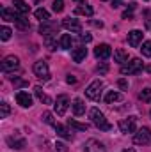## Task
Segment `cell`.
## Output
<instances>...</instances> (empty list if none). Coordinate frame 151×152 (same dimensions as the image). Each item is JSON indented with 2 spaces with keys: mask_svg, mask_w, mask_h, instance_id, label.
I'll use <instances>...</instances> for the list:
<instances>
[{
  "mask_svg": "<svg viewBox=\"0 0 151 152\" xmlns=\"http://www.w3.org/2000/svg\"><path fill=\"white\" fill-rule=\"evenodd\" d=\"M89 115H91V120H93V124H94L98 129H101V131H110V129H112V126L107 122L105 115L101 113L98 108H93V110L89 112Z\"/></svg>",
  "mask_w": 151,
  "mask_h": 152,
  "instance_id": "cell-1",
  "label": "cell"
},
{
  "mask_svg": "<svg viewBox=\"0 0 151 152\" xmlns=\"http://www.w3.org/2000/svg\"><path fill=\"white\" fill-rule=\"evenodd\" d=\"M101 88H103V81L94 80V81L85 88V96H87L89 99H93V101H98L100 96H101Z\"/></svg>",
  "mask_w": 151,
  "mask_h": 152,
  "instance_id": "cell-2",
  "label": "cell"
},
{
  "mask_svg": "<svg viewBox=\"0 0 151 152\" xmlns=\"http://www.w3.org/2000/svg\"><path fill=\"white\" fill-rule=\"evenodd\" d=\"M142 67H144V64L141 58H132V62H128L126 66L121 67V75H135V73L142 71Z\"/></svg>",
  "mask_w": 151,
  "mask_h": 152,
  "instance_id": "cell-3",
  "label": "cell"
},
{
  "mask_svg": "<svg viewBox=\"0 0 151 152\" xmlns=\"http://www.w3.org/2000/svg\"><path fill=\"white\" fill-rule=\"evenodd\" d=\"M133 142H135L137 145H150L151 143V129L150 127L139 129V131L135 133V136H133Z\"/></svg>",
  "mask_w": 151,
  "mask_h": 152,
  "instance_id": "cell-4",
  "label": "cell"
},
{
  "mask_svg": "<svg viewBox=\"0 0 151 152\" xmlns=\"http://www.w3.org/2000/svg\"><path fill=\"white\" fill-rule=\"evenodd\" d=\"M34 73H36V76L38 78H41V80H44V81H48L50 80V69H48V64L46 62H43V60H38L36 64H34Z\"/></svg>",
  "mask_w": 151,
  "mask_h": 152,
  "instance_id": "cell-5",
  "label": "cell"
},
{
  "mask_svg": "<svg viewBox=\"0 0 151 152\" xmlns=\"http://www.w3.org/2000/svg\"><path fill=\"white\" fill-rule=\"evenodd\" d=\"M59 30V23L57 21H52V20H46L39 25V34L43 36H53V32Z\"/></svg>",
  "mask_w": 151,
  "mask_h": 152,
  "instance_id": "cell-6",
  "label": "cell"
},
{
  "mask_svg": "<svg viewBox=\"0 0 151 152\" xmlns=\"http://www.w3.org/2000/svg\"><path fill=\"white\" fill-rule=\"evenodd\" d=\"M53 106H55V113H57V115H64V113H66V110H68V106H70V97H68V96H64V94H62V96H59Z\"/></svg>",
  "mask_w": 151,
  "mask_h": 152,
  "instance_id": "cell-7",
  "label": "cell"
},
{
  "mask_svg": "<svg viewBox=\"0 0 151 152\" xmlns=\"http://www.w3.org/2000/svg\"><path fill=\"white\" fill-rule=\"evenodd\" d=\"M62 27H64L66 30L73 32V34H82V25L78 23V20H75V18H64Z\"/></svg>",
  "mask_w": 151,
  "mask_h": 152,
  "instance_id": "cell-8",
  "label": "cell"
},
{
  "mask_svg": "<svg viewBox=\"0 0 151 152\" xmlns=\"http://www.w3.org/2000/svg\"><path fill=\"white\" fill-rule=\"evenodd\" d=\"M110 55H112V48L109 44H100V46L94 48V57L100 58V60H107Z\"/></svg>",
  "mask_w": 151,
  "mask_h": 152,
  "instance_id": "cell-9",
  "label": "cell"
},
{
  "mask_svg": "<svg viewBox=\"0 0 151 152\" xmlns=\"http://www.w3.org/2000/svg\"><path fill=\"white\" fill-rule=\"evenodd\" d=\"M135 122H137V117H128V118L121 120L119 122L121 133H135Z\"/></svg>",
  "mask_w": 151,
  "mask_h": 152,
  "instance_id": "cell-10",
  "label": "cell"
},
{
  "mask_svg": "<svg viewBox=\"0 0 151 152\" xmlns=\"http://www.w3.org/2000/svg\"><path fill=\"white\" fill-rule=\"evenodd\" d=\"M20 66V60H18V57H14V55H9V57H5L4 58V62H2V71L4 73H7V71H13V69H16Z\"/></svg>",
  "mask_w": 151,
  "mask_h": 152,
  "instance_id": "cell-11",
  "label": "cell"
},
{
  "mask_svg": "<svg viewBox=\"0 0 151 152\" xmlns=\"http://www.w3.org/2000/svg\"><path fill=\"white\" fill-rule=\"evenodd\" d=\"M16 103L23 108H29V106H32V97H30L29 92H18L16 94Z\"/></svg>",
  "mask_w": 151,
  "mask_h": 152,
  "instance_id": "cell-12",
  "label": "cell"
},
{
  "mask_svg": "<svg viewBox=\"0 0 151 152\" xmlns=\"http://www.w3.org/2000/svg\"><path fill=\"white\" fill-rule=\"evenodd\" d=\"M141 41H142V32H141V30H132V32L128 34V44H130L132 48H137V46L141 44Z\"/></svg>",
  "mask_w": 151,
  "mask_h": 152,
  "instance_id": "cell-13",
  "label": "cell"
},
{
  "mask_svg": "<svg viewBox=\"0 0 151 152\" xmlns=\"http://www.w3.org/2000/svg\"><path fill=\"white\" fill-rule=\"evenodd\" d=\"M85 152H107L103 143H100L98 140H89L85 143Z\"/></svg>",
  "mask_w": 151,
  "mask_h": 152,
  "instance_id": "cell-14",
  "label": "cell"
},
{
  "mask_svg": "<svg viewBox=\"0 0 151 152\" xmlns=\"http://www.w3.org/2000/svg\"><path fill=\"white\" fill-rule=\"evenodd\" d=\"M93 7L89 5V4H85V2H80L78 5L75 7V14H84V16H93Z\"/></svg>",
  "mask_w": 151,
  "mask_h": 152,
  "instance_id": "cell-15",
  "label": "cell"
},
{
  "mask_svg": "<svg viewBox=\"0 0 151 152\" xmlns=\"http://www.w3.org/2000/svg\"><path fill=\"white\" fill-rule=\"evenodd\" d=\"M85 57H87V48H85V46H78V48L73 50V53H71V58H73L75 62H82Z\"/></svg>",
  "mask_w": 151,
  "mask_h": 152,
  "instance_id": "cell-16",
  "label": "cell"
},
{
  "mask_svg": "<svg viewBox=\"0 0 151 152\" xmlns=\"http://www.w3.org/2000/svg\"><path fill=\"white\" fill-rule=\"evenodd\" d=\"M34 94H36V97H38L41 103H44V104H52V97H48V96L43 92L41 87H34Z\"/></svg>",
  "mask_w": 151,
  "mask_h": 152,
  "instance_id": "cell-17",
  "label": "cell"
},
{
  "mask_svg": "<svg viewBox=\"0 0 151 152\" xmlns=\"http://www.w3.org/2000/svg\"><path fill=\"white\" fill-rule=\"evenodd\" d=\"M53 127H55V131H57V134H59L61 138H64V140H73L71 133H70L66 127H62L61 124H53Z\"/></svg>",
  "mask_w": 151,
  "mask_h": 152,
  "instance_id": "cell-18",
  "label": "cell"
},
{
  "mask_svg": "<svg viewBox=\"0 0 151 152\" xmlns=\"http://www.w3.org/2000/svg\"><path fill=\"white\" fill-rule=\"evenodd\" d=\"M7 145L11 147V149H23L25 147V140H18V138H14V136H9L7 138Z\"/></svg>",
  "mask_w": 151,
  "mask_h": 152,
  "instance_id": "cell-19",
  "label": "cell"
},
{
  "mask_svg": "<svg viewBox=\"0 0 151 152\" xmlns=\"http://www.w3.org/2000/svg\"><path fill=\"white\" fill-rule=\"evenodd\" d=\"M117 101H123V94L110 90V92L105 96V103H107V104H112V103H117Z\"/></svg>",
  "mask_w": 151,
  "mask_h": 152,
  "instance_id": "cell-20",
  "label": "cell"
},
{
  "mask_svg": "<svg viewBox=\"0 0 151 152\" xmlns=\"http://www.w3.org/2000/svg\"><path fill=\"white\" fill-rule=\"evenodd\" d=\"M73 112H75L76 117H80V115L85 113V104H84L82 99H75V101H73Z\"/></svg>",
  "mask_w": 151,
  "mask_h": 152,
  "instance_id": "cell-21",
  "label": "cell"
},
{
  "mask_svg": "<svg viewBox=\"0 0 151 152\" xmlns=\"http://www.w3.org/2000/svg\"><path fill=\"white\" fill-rule=\"evenodd\" d=\"M114 60H115V62H119V64H124V62L128 60V53H126L124 50H121V48H119V50H115V51H114Z\"/></svg>",
  "mask_w": 151,
  "mask_h": 152,
  "instance_id": "cell-22",
  "label": "cell"
},
{
  "mask_svg": "<svg viewBox=\"0 0 151 152\" xmlns=\"http://www.w3.org/2000/svg\"><path fill=\"white\" fill-rule=\"evenodd\" d=\"M13 4H14V9H18L21 14H27L30 11V5H27L25 0H13Z\"/></svg>",
  "mask_w": 151,
  "mask_h": 152,
  "instance_id": "cell-23",
  "label": "cell"
},
{
  "mask_svg": "<svg viewBox=\"0 0 151 152\" xmlns=\"http://www.w3.org/2000/svg\"><path fill=\"white\" fill-rule=\"evenodd\" d=\"M68 126H70V127H75V129H78V131H87V129H89V124L78 122V120H75V118H70V120H68Z\"/></svg>",
  "mask_w": 151,
  "mask_h": 152,
  "instance_id": "cell-24",
  "label": "cell"
},
{
  "mask_svg": "<svg viewBox=\"0 0 151 152\" xmlns=\"http://www.w3.org/2000/svg\"><path fill=\"white\" fill-rule=\"evenodd\" d=\"M2 18H4L5 21H16V18H18V14H16L14 11H11V9H7V7H4V9H2Z\"/></svg>",
  "mask_w": 151,
  "mask_h": 152,
  "instance_id": "cell-25",
  "label": "cell"
},
{
  "mask_svg": "<svg viewBox=\"0 0 151 152\" xmlns=\"http://www.w3.org/2000/svg\"><path fill=\"white\" fill-rule=\"evenodd\" d=\"M59 46H61L62 50H70V48H71V36H70V34H62L61 39H59Z\"/></svg>",
  "mask_w": 151,
  "mask_h": 152,
  "instance_id": "cell-26",
  "label": "cell"
},
{
  "mask_svg": "<svg viewBox=\"0 0 151 152\" xmlns=\"http://www.w3.org/2000/svg\"><path fill=\"white\" fill-rule=\"evenodd\" d=\"M14 23H16L20 28H23V30H29V28H30V23H29V20H27L25 16H18Z\"/></svg>",
  "mask_w": 151,
  "mask_h": 152,
  "instance_id": "cell-27",
  "label": "cell"
},
{
  "mask_svg": "<svg viewBox=\"0 0 151 152\" xmlns=\"http://www.w3.org/2000/svg\"><path fill=\"white\" fill-rule=\"evenodd\" d=\"M34 16L41 20V21H46V20H50V12L46 11V9H38L36 12H34Z\"/></svg>",
  "mask_w": 151,
  "mask_h": 152,
  "instance_id": "cell-28",
  "label": "cell"
},
{
  "mask_svg": "<svg viewBox=\"0 0 151 152\" xmlns=\"http://www.w3.org/2000/svg\"><path fill=\"white\" fill-rule=\"evenodd\" d=\"M44 44H46L48 50H55L57 48V42H55L53 36H44Z\"/></svg>",
  "mask_w": 151,
  "mask_h": 152,
  "instance_id": "cell-29",
  "label": "cell"
},
{
  "mask_svg": "<svg viewBox=\"0 0 151 152\" xmlns=\"http://www.w3.org/2000/svg\"><path fill=\"white\" fill-rule=\"evenodd\" d=\"M9 113H11V110H9V104L4 101V103H0V117L2 118H7L9 117Z\"/></svg>",
  "mask_w": 151,
  "mask_h": 152,
  "instance_id": "cell-30",
  "label": "cell"
},
{
  "mask_svg": "<svg viewBox=\"0 0 151 152\" xmlns=\"http://www.w3.org/2000/svg\"><path fill=\"white\" fill-rule=\"evenodd\" d=\"M11 34H13V32H11L9 27H2V28H0V39H2V41H9Z\"/></svg>",
  "mask_w": 151,
  "mask_h": 152,
  "instance_id": "cell-31",
  "label": "cell"
},
{
  "mask_svg": "<svg viewBox=\"0 0 151 152\" xmlns=\"http://www.w3.org/2000/svg\"><path fill=\"white\" fill-rule=\"evenodd\" d=\"M139 97H141L142 101H146V103H151V88H144V90L139 94Z\"/></svg>",
  "mask_w": 151,
  "mask_h": 152,
  "instance_id": "cell-32",
  "label": "cell"
},
{
  "mask_svg": "<svg viewBox=\"0 0 151 152\" xmlns=\"http://www.w3.org/2000/svg\"><path fill=\"white\" fill-rule=\"evenodd\" d=\"M141 51H142V55H144V57H151V41H146V42L142 44Z\"/></svg>",
  "mask_w": 151,
  "mask_h": 152,
  "instance_id": "cell-33",
  "label": "cell"
},
{
  "mask_svg": "<svg viewBox=\"0 0 151 152\" xmlns=\"http://www.w3.org/2000/svg\"><path fill=\"white\" fill-rule=\"evenodd\" d=\"M62 9H64V0H55L53 2V11L55 12H62Z\"/></svg>",
  "mask_w": 151,
  "mask_h": 152,
  "instance_id": "cell-34",
  "label": "cell"
},
{
  "mask_svg": "<svg viewBox=\"0 0 151 152\" xmlns=\"http://www.w3.org/2000/svg\"><path fill=\"white\" fill-rule=\"evenodd\" d=\"M43 120H44L46 124H52V126L55 124V122H53V115L50 113V112H44V113H43Z\"/></svg>",
  "mask_w": 151,
  "mask_h": 152,
  "instance_id": "cell-35",
  "label": "cell"
},
{
  "mask_svg": "<svg viewBox=\"0 0 151 152\" xmlns=\"http://www.w3.org/2000/svg\"><path fill=\"white\" fill-rule=\"evenodd\" d=\"M96 73H100V75H107V73H109V66H107V64H100V66L96 67Z\"/></svg>",
  "mask_w": 151,
  "mask_h": 152,
  "instance_id": "cell-36",
  "label": "cell"
},
{
  "mask_svg": "<svg viewBox=\"0 0 151 152\" xmlns=\"http://www.w3.org/2000/svg\"><path fill=\"white\" fill-rule=\"evenodd\" d=\"M13 83H14V87H27V85H29L25 80H20V78H14Z\"/></svg>",
  "mask_w": 151,
  "mask_h": 152,
  "instance_id": "cell-37",
  "label": "cell"
},
{
  "mask_svg": "<svg viewBox=\"0 0 151 152\" xmlns=\"http://www.w3.org/2000/svg\"><path fill=\"white\" fill-rule=\"evenodd\" d=\"M55 149H57L59 152H68V147H66L64 143H61V142H57V143H55Z\"/></svg>",
  "mask_w": 151,
  "mask_h": 152,
  "instance_id": "cell-38",
  "label": "cell"
},
{
  "mask_svg": "<svg viewBox=\"0 0 151 152\" xmlns=\"http://www.w3.org/2000/svg\"><path fill=\"white\" fill-rule=\"evenodd\" d=\"M117 85H119V88L128 90V81H126V80H119V81H117Z\"/></svg>",
  "mask_w": 151,
  "mask_h": 152,
  "instance_id": "cell-39",
  "label": "cell"
},
{
  "mask_svg": "<svg viewBox=\"0 0 151 152\" xmlns=\"http://www.w3.org/2000/svg\"><path fill=\"white\" fill-rule=\"evenodd\" d=\"M80 39H82V41H84V42H91V34H82V36H80Z\"/></svg>",
  "mask_w": 151,
  "mask_h": 152,
  "instance_id": "cell-40",
  "label": "cell"
},
{
  "mask_svg": "<svg viewBox=\"0 0 151 152\" xmlns=\"http://www.w3.org/2000/svg\"><path fill=\"white\" fill-rule=\"evenodd\" d=\"M123 18H124V20H126V18H128V20H132V18H133V14H132V12H128V11H124V12H123Z\"/></svg>",
  "mask_w": 151,
  "mask_h": 152,
  "instance_id": "cell-41",
  "label": "cell"
},
{
  "mask_svg": "<svg viewBox=\"0 0 151 152\" xmlns=\"http://www.w3.org/2000/svg\"><path fill=\"white\" fill-rule=\"evenodd\" d=\"M66 81H68V83H75V81H76V78H75V76H71V75H70L68 78H66Z\"/></svg>",
  "mask_w": 151,
  "mask_h": 152,
  "instance_id": "cell-42",
  "label": "cell"
},
{
  "mask_svg": "<svg viewBox=\"0 0 151 152\" xmlns=\"http://www.w3.org/2000/svg\"><path fill=\"white\" fill-rule=\"evenodd\" d=\"M121 5V0H112V7H119Z\"/></svg>",
  "mask_w": 151,
  "mask_h": 152,
  "instance_id": "cell-43",
  "label": "cell"
},
{
  "mask_svg": "<svg viewBox=\"0 0 151 152\" xmlns=\"http://www.w3.org/2000/svg\"><path fill=\"white\" fill-rule=\"evenodd\" d=\"M93 25H94V27H98V28H101V27H103V23H101V21H93Z\"/></svg>",
  "mask_w": 151,
  "mask_h": 152,
  "instance_id": "cell-44",
  "label": "cell"
},
{
  "mask_svg": "<svg viewBox=\"0 0 151 152\" xmlns=\"http://www.w3.org/2000/svg\"><path fill=\"white\" fill-rule=\"evenodd\" d=\"M123 152H135L133 149H126V151H123Z\"/></svg>",
  "mask_w": 151,
  "mask_h": 152,
  "instance_id": "cell-45",
  "label": "cell"
},
{
  "mask_svg": "<svg viewBox=\"0 0 151 152\" xmlns=\"http://www.w3.org/2000/svg\"><path fill=\"white\" fill-rule=\"evenodd\" d=\"M34 2H38V4H39V2H43V0H34Z\"/></svg>",
  "mask_w": 151,
  "mask_h": 152,
  "instance_id": "cell-46",
  "label": "cell"
},
{
  "mask_svg": "<svg viewBox=\"0 0 151 152\" xmlns=\"http://www.w3.org/2000/svg\"><path fill=\"white\" fill-rule=\"evenodd\" d=\"M103 2H105V0H103Z\"/></svg>",
  "mask_w": 151,
  "mask_h": 152,
  "instance_id": "cell-47",
  "label": "cell"
},
{
  "mask_svg": "<svg viewBox=\"0 0 151 152\" xmlns=\"http://www.w3.org/2000/svg\"><path fill=\"white\" fill-rule=\"evenodd\" d=\"M150 115H151V113H150Z\"/></svg>",
  "mask_w": 151,
  "mask_h": 152,
  "instance_id": "cell-48",
  "label": "cell"
}]
</instances>
